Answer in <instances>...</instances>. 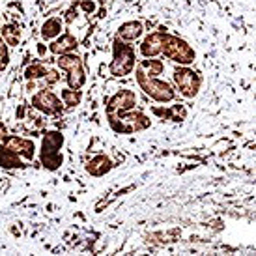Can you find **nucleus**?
I'll use <instances>...</instances> for the list:
<instances>
[{
  "label": "nucleus",
  "instance_id": "dca6fc26",
  "mask_svg": "<svg viewBox=\"0 0 256 256\" xmlns=\"http://www.w3.org/2000/svg\"><path fill=\"white\" fill-rule=\"evenodd\" d=\"M26 164L22 161L19 156H15L12 150H8L6 146H2L0 144V168H8V170H12V168H24Z\"/></svg>",
  "mask_w": 256,
  "mask_h": 256
},
{
  "label": "nucleus",
  "instance_id": "bb28decb",
  "mask_svg": "<svg viewBox=\"0 0 256 256\" xmlns=\"http://www.w3.org/2000/svg\"><path fill=\"white\" fill-rule=\"evenodd\" d=\"M45 52H47V47H45L43 43H38V54H40V56H43Z\"/></svg>",
  "mask_w": 256,
  "mask_h": 256
},
{
  "label": "nucleus",
  "instance_id": "f03ea898",
  "mask_svg": "<svg viewBox=\"0 0 256 256\" xmlns=\"http://www.w3.org/2000/svg\"><path fill=\"white\" fill-rule=\"evenodd\" d=\"M135 49L120 38H114L112 42V60H110V75L112 77H128L135 72Z\"/></svg>",
  "mask_w": 256,
  "mask_h": 256
},
{
  "label": "nucleus",
  "instance_id": "6ab92c4d",
  "mask_svg": "<svg viewBox=\"0 0 256 256\" xmlns=\"http://www.w3.org/2000/svg\"><path fill=\"white\" fill-rule=\"evenodd\" d=\"M136 68H140L146 75L150 77H157V75H161L164 72V64L161 60H156V58H146V60H140V64L136 66Z\"/></svg>",
  "mask_w": 256,
  "mask_h": 256
},
{
  "label": "nucleus",
  "instance_id": "a211bd4d",
  "mask_svg": "<svg viewBox=\"0 0 256 256\" xmlns=\"http://www.w3.org/2000/svg\"><path fill=\"white\" fill-rule=\"evenodd\" d=\"M0 36L6 42V45H12V47H17V45L21 43V30H19V26L14 24V22L4 24V26L0 28Z\"/></svg>",
  "mask_w": 256,
  "mask_h": 256
},
{
  "label": "nucleus",
  "instance_id": "423d86ee",
  "mask_svg": "<svg viewBox=\"0 0 256 256\" xmlns=\"http://www.w3.org/2000/svg\"><path fill=\"white\" fill-rule=\"evenodd\" d=\"M56 64L62 72H66V80H68V86H70L72 90H80V88L86 84L84 66H82V60H80L75 52L62 54V56L56 60Z\"/></svg>",
  "mask_w": 256,
  "mask_h": 256
},
{
  "label": "nucleus",
  "instance_id": "a878e982",
  "mask_svg": "<svg viewBox=\"0 0 256 256\" xmlns=\"http://www.w3.org/2000/svg\"><path fill=\"white\" fill-rule=\"evenodd\" d=\"M6 136H8V128L0 122V144L4 142V138H6Z\"/></svg>",
  "mask_w": 256,
  "mask_h": 256
},
{
  "label": "nucleus",
  "instance_id": "7ed1b4c3",
  "mask_svg": "<svg viewBox=\"0 0 256 256\" xmlns=\"http://www.w3.org/2000/svg\"><path fill=\"white\" fill-rule=\"evenodd\" d=\"M161 54H164V58L172 60L174 64L180 66H191L196 60V52L192 49L189 43L182 40L178 36H172V34H164L163 38V49Z\"/></svg>",
  "mask_w": 256,
  "mask_h": 256
},
{
  "label": "nucleus",
  "instance_id": "b1692460",
  "mask_svg": "<svg viewBox=\"0 0 256 256\" xmlns=\"http://www.w3.org/2000/svg\"><path fill=\"white\" fill-rule=\"evenodd\" d=\"M78 6L82 8L86 14H94V12H96V2H94V0H80Z\"/></svg>",
  "mask_w": 256,
  "mask_h": 256
},
{
  "label": "nucleus",
  "instance_id": "4be33fe9",
  "mask_svg": "<svg viewBox=\"0 0 256 256\" xmlns=\"http://www.w3.org/2000/svg\"><path fill=\"white\" fill-rule=\"evenodd\" d=\"M10 64V54H8V45L0 36V72H4Z\"/></svg>",
  "mask_w": 256,
  "mask_h": 256
},
{
  "label": "nucleus",
  "instance_id": "aec40b11",
  "mask_svg": "<svg viewBox=\"0 0 256 256\" xmlns=\"http://www.w3.org/2000/svg\"><path fill=\"white\" fill-rule=\"evenodd\" d=\"M60 98H62V103H64L66 107H77L80 105V101H82V94L80 90H72V88H68V90H62L60 92Z\"/></svg>",
  "mask_w": 256,
  "mask_h": 256
},
{
  "label": "nucleus",
  "instance_id": "39448f33",
  "mask_svg": "<svg viewBox=\"0 0 256 256\" xmlns=\"http://www.w3.org/2000/svg\"><path fill=\"white\" fill-rule=\"evenodd\" d=\"M108 126L112 128V131L120 133V135H133L136 131L150 128V118L142 112H135V110H128L122 114H112L107 116Z\"/></svg>",
  "mask_w": 256,
  "mask_h": 256
},
{
  "label": "nucleus",
  "instance_id": "4468645a",
  "mask_svg": "<svg viewBox=\"0 0 256 256\" xmlns=\"http://www.w3.org/2000/svg\"><path fill=\"white\" fill-rule=\"evenodd\" d=\"M144 32V24L140 21H128L120 24V28H118V36L120 40L124 42H136L138 38L142 36Z\"/></svg>",
  "mask_w": 256,
  "mask_h": 256
},
{
  "label": "nucleus",
  "instance_id": "412c9836",
  "mask_svg": "<svg viewBox=\"0 0 256 256\" xmlns=\"http://www.w3.org/2000/svg\"><path fill=\"white\" fill-rule=\"evenodd\" d=\"M45 73H47L45 66H42V64H30L28 68L24 70V78H26V80H38V78L45 77Z\"/></svg>",
  "mask_w": 256,
  "mask_h": 256
},
{
  "label": "nucleus",
  "instance_id": "5701e85b",
  "mask_svg": "<svg viewBox=\"0 0 256 256\" xmlns=\"http://www.w3.org/2000/svg\"><path fill=\"white\" fill-rule=\"evenodd\" d=\"M45 82L49 86H52V84H56L58 80H60V75H58V72L56 70H47V73H45Z\"/></svg>",
  "mask_w": 256,
  "mask_h": 256
},
{
  "label": "nucleus",
  "instance_id": "1a4fd4ad",
  "mask_svg": "<svg viewBox=\"0 0 256 256\" xmlns=\"http://www.w3.org/2000/svg\"><path fill=\"white\" fill-rule=\"evenodd\" d=\"M136 107V94L129 88H122L107 101V116L122 114L128 110H135Z\"/></svg>",
  "mask_w": 256,
  "mask_h": 256
},
{
  "label": "nucleus",
  "instance_id": "ddd939ff",
  "mask_svg": "<svg viewBox=\"0 0 256 256\" xmlns=\"http://www.w3.org/2000/svg\"><path fill=\"white\" fill-rule=\"evenodd\" d=\"M112 161H110V157L108 156H103V154H100V156L92 157L88 163H86V172L90 174V176H94V178H101V176H105V174H108V172L112 170Z\"/></svg>",
  "mask_w": 256,
  "mask_h": 256
},
{
  "label": "nucleus",
  "instance_id": "2eb2a0df",
  "mask_svg": "<svg viewBox=\"0 0 256 256\" xmlns=\"http://www.w3.org/2000/svg\"><path fill=\"white\" fill-rule=\"evenodd\" d=\"M152 112L163 118V120H172V122H184L187 118V110H185L184 105H172L170 108H161V107H154Z\"/></svg>",
  "mask_w": 256,
  "mask_h": 256
},
{
  "label": "nucleus",
  "instance_id": "20e7f679",
  "mask_svg": "<svg viewBox=\"0 0 256 256\" xmlns=\"http://www.w3.org/2000/svg\"><path fill=\"white\" fill-rule=\"evenodd\" d=\"M135 77H136L138 86H140V90H142L146 96H150L154 101H157V103H170V101L176 100V92L172 90V86L168 84V82L159 80V78H156V77H150V75H146L140 68H136Z\"/></svg>",
  "mask_w": 256,
  "mask_h": 256
},
{
  "label": "nucleus",
  "instance_id": "f3484780",
  "mask_svg": "<svg viewBox=\"0 0 256 256\" xmlns=\"http://www.w3.org/2000/svg\"><path fill=\"white\" fill-rule=\"evenodd\" d=\"M62 30H64V22L56 17H50L42 24V38L45 42H52L62 34Z\"/></svg>",
  "mask_w": 256,
  "mask_h": 256
},
{
  "label": "nucleus",
  "instance_id": "0eeeda50",
  "mask_svg": "<svg viewBox=\"0 0 256 256\" xmlns=\"http://www.w3.org/2000/svg\"><path fill=\"white\" fill-rule=\"evenodd\" d=\"M172 78H174V82L178 86L180 94L184 98H187V100L194 98L198 94L200 86H202V77L194 70H191L189 66H180V68H176L174 73H172Z\"/></svg>",
  "mask_w": 256,
  "mask_h": 256
},
{
  "label": "nucleus",
  "instance_id": "9b49d317",
  "mask_svg": "<svg viewBox=\"0 0 256 256\" xmlns=\"http://www.w3.org/2000/svg\"><path fill=\"white\" fill-rule=\"evenodd\" d=\"M164 34H166V28H159V32H154V34L144 38L140 43V52L144 58H156L157 54H161Z\"/></svg>",
  "mask_w": 256,
  "mask_h": 256
},
{
  "label": "nucleus",
  "instance_id": "f257e3e1",
  "mask_svg": "<svg viewBox=\"0 0 256 256\" xmlns=\"http://www.w3.org/2000/svg\"><path fill=\"white\" fill-rule=\"evenodd\" d=\"M66 138L60 131H45L42 138V148H40V163L45 170L54 172L64 163L62 148H64Z\"/></svg>",
  "mask_w": 256,
  "mask_h": 256
},
{
  "label": "nucleus",
  "instance_id": "f8f14e48",
  "mask_svg": "<svg viewBox=\"0 0 256 256\" xmlns=\"http://www.w3.org/2000/svg\"><path fill=\"white\" fill-rule=\"evenodd\" d=\"M78 47L77 38L70 34V32H64L60 34L56 40H52V43L49 45V50L56 56H62V54H68V52H75Z\"/></svg>",
  "mask_w": 256,
  "mask_h": 256
},
{
  "label": "nucleus",
  "instance_id": "9d476101",
  "mask_svg": "<svg viewBox=\"0 0 256 256\" xmlns=\"http://www.w3.org/2000/svg\"><path fill=\"white\" fill-rule=\"evenodd\" d=\"M2 146H6L8 150H12L15 156H19L24 161H32L36 157V146L30 138H22V136L8 135L4 138Z\"/></svg>",
  "mask_w": 256,
  "mask_h": 256
},
{
  "label": "nucleus",
  "instance_id": "393cba45",
  "mask_svg": "<svg viewBox=\"0 0 256 256\" xmlns=\"http://www.w3.org/2000/svg\"><path fill=\"white\" fill-rule=\"evenodd\" d=\"M75 19H77V8L72 6L68 12H66V22H70V24H72Z\"/></svg>",
  "mask_w": 256,
  "mask_h": 256
},
{
  "label": "nucleus",
  "instance_id": "6e6552de",
  "mask_svg": "<svg viewBox=\"0 0 256 256\" xmlns=\"http://www.w3.org/2000/svg\"><path fill=\"white\" fill-rule=\"evenodd\" d=\"M32 107L40 112L47 114V116H56V114H62L64 103L58 100L50 90H40L32 96Z\"/></svg>",
  "mask_w": 256,
  "mask_h": 256
}]
</instances>
